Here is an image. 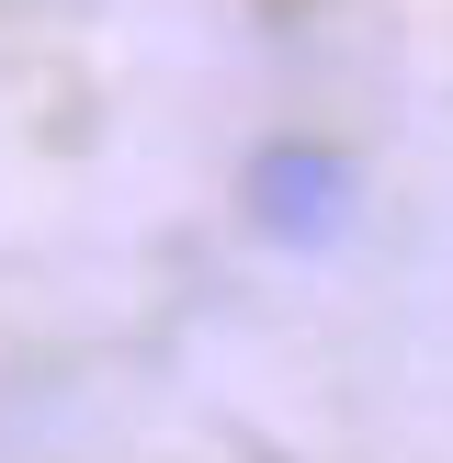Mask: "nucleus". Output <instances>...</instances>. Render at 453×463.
I'll return each instance as SVG.
<instances>
[{
	"label": "nucleus",
	"instance_id": "nucleus-1",
	"mask_svg": "<svg viewBox=\"0 0 453 463\" xmlns=\"http://www.w3.org/2000/svg\"><path fill=\"white\" fill-rule=\"evenodd\" d=\"M249 226L272 249H329L352 226V170L329 147H261L249 158Z\"/></svg>",
	"mask_w": 453,
	"mask_h": 463
}]
</instances>
